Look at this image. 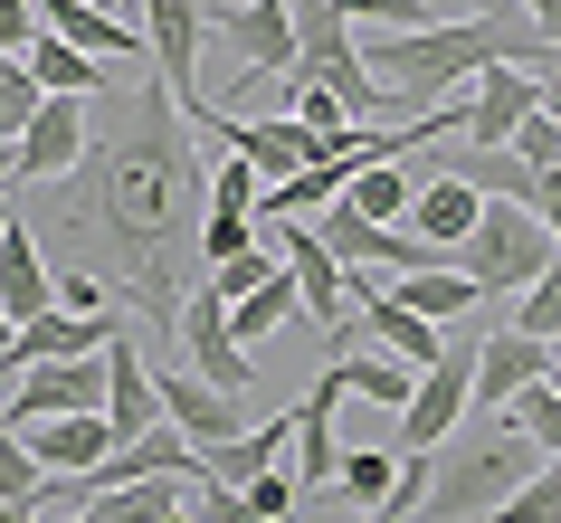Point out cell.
<instances>
[{
	"label": "cell",
	"instance_id": "1",
	"mask_svg": "<svg viewBox=\"0 0 561 523\" xmlns=\"http://www.w3.org/2000/svg\"><path fill=\"white\" fill-rule=\"evenodd\" d=\"M201 209H209V152L181 124V95L162 77L87 95V152L58 181V238L87 258L95 286H124L152 352L181 362V295L201 286Z\"/></svg>",
	"mask_w": 561,
	"mask_h": 523
},
{
	"label": "cell",
	"instance_id": "16",
	"mask_svg": "<svg viewBox=\"0 0 561 523\" xmlns=\"http://www.w3.org/2000/svg\"><path fill=\"white\" fill-rule=\"evenodd\" d=\"M30 457L48 466V476H87L95 457H105V447H115V437H105V409H67V419H30Z\"/></svg>",
	"mask_w": 561,
	"mask_h": 523
},
{
	"label": "cell",
	"instance_id": "27",
	"mask_svg": "<svg viewBox=\"0 0 561 523\" xmlns=\"http://www.w3.org/2000/svg\"><path fill=\"white\" fill-rule=\"evenodd\" d=\"M266 276H276V258H266V238H257V248H238V258L201 266V295H219V305H238V295H257Z\"/></svg>",
	"mask_w": 561,
	"mask_h": 523
},
{
	"label": "cell",
	"instance_id": "3",
	"mask_svg": "<svg viewBox=\"0 0 561 523\" xmlns=\"http://www.w3.org/2000/svg\"><path fill=\"white\" fill-rule=\"evenodd\" d=\"M447 258H457V276H467L476 295H495V305H504V295H524L533 276L561 258V238L542 229L524 201H485V209H476V229L457 238Z\"/></svg>",
	"mask_w": 561,
	"mask_h": 523
},
{
	"label": "cell",
	"instance_id": "34",
	"mask_svg": "<svg viewBox=\"0 0 561 523\" xmlns=\"http://www.w3.org/2000/svg\"><path fill=\"white\" fill-rule=\"evenodd\" d=\"M248 504H257V523H286V504H296V476H286V466H257V476H248Z\"/></svg>",
	"mask_w": 561,
	"mask_h": 523
},
{
	"label": "cell",
	"instance_id": "44",
	"mask_svg": "<svg viewBox=\"0 0 561 523\" xmlns=\"http://www.w3.org/2000/svg\"><path fill=\"white\" fill-rule=\"evenodd\" d=\"M67 523H95V514H87V504H67Z\"/></svg>",
	"mask_w": 561,
	"mask_h": 523
},
{
	"label": "cell",
	"instance_id": "37",
	"mask_svg": "<svg viewBox=\"0 0 561 523\" xmlns=\"http://www.w3.org/2000/svg\"><path fill=\"white\" fill-rule=\"evenodd\" d=\"M514 10H524L533 30H542V48H561V0H514Z\"/></svg>",
	"mask_w": 561,
	"mask_h": 523
},
{
	"label": "cell",
	"instance_id": "23",
	"mask_svg": "<svg viewBox=\"0 0 561 523\" xmlns=\"http://www.w3.org/2000/svg\"><path fill=\"white\" fill-rule=\"evenodd\" d=\"M343 201H353L362 219H390V229H410V162H362V172L343 181Z\"/></svg>",
	"mask_w": 561,
	"mask_h": 523
},
{
	"label": "cell",
	"instance_id": "39",
	"mask_svg": "<svg viewBox=\"0 0 561 523\" xmlns=\"http://www.w3.org/2000/svg\"><path fill=\"white\" fill-rule=\"evenodd\" d=\"M0 523H38V504H0Z\"/></svg>",
	"mask_w": 561,
	"mask_h": 523
},
{
	"label": "cell",
	"instance_id": "2",
	"mask_svg": "<svg viewBox=\"0 0 561 523\" xmlns=\"http://www.w3.org/2000/svg\"><path fill=\"white\" fill-rule=\"evenodd\" d=\"M533 466H542V447H533L504 409H467V419L428 447V486H419L410 523H485Z\"/></svg>",
	"mask_w": 561,
	"mask_h": 523
},
{
	"label": "cell",
	"instance_id": "40",
	"mask_svg": "<svg viewBox=\"0 0 561 523\" xmlns=\"http://www.w3.org/2000/svg\"><path fill=\"white\" fill-rule=\"evenodd\" d=\"M447 10H467V20H485V10H495V0H447Z\"/></svg>",
	"mask_w": 561,
	"mask_h": 523
},
{
	"label": "cell",
	"instance_id": "17",
	"mask_svg": "<svg viewBox=\"0 0 561 523\" xmlns=\"http://www.w3.org/2000/svg\"><path fill=\"white\" fill-rule=\"evenodd\" d=\"M476 209H485V201H476V191H467V181H419V191H410V229L419 238H428V248H457V238H467L476 229Z\"/></svg>",
	"mask_w": 561,
	"mask_h": 523
},
{
	"label": "cell",
	"instance_id": "42",
	"mask_svg": "<svg viewBox=\"0 0 561 523\" xmlns=\"http://www.w3.org/2000/svg\"><path fill=\"white\" fill-rule=\"evenodd\" d=\"M10 333H20V323H10V315H0V352H10Z\"/></svg>",
	"mask_w": 561,
	"mask_h": 523
},
{
	"label": "cell",
	"instance_id": "29",
	"mask_svg": "<svg viewBox=\"0 0 561 523\" xmlns=\"http://www.w3.org/2000/svg\"><path fill=\"white\" fill-rule=\"evenodd\" d=\"M343 20H362V30H428V20H447V0H333Z\"/></svg>",
	"mask_w": 561,
	"mask_h": 523
},
{
	"label": "cell",
	"instance_id": "30",
	"mask_svg": "<svg viewBox=\"0 0 561 523\" xmlns=\"http://www.w3.org/2000/svg\"><path fill=\"white\" fill-rule=\"evenodd\" d=\"M38 115V77L30 58H0V144H20V124Z\"/></svg>",
	"mask_w": 561,
	"mask_h": 523
},
{
	"label": "cell",
	"instance_id": "14",
	"mask_svg": "<svg viewBox=\"0 0 561 523\" xmlns=\"http://www.w3.org/2000/svg\"><path fill=\"white\" fill-rule=\"evenodd\" d=\"M38 30L67 38V48H87V58H105V67H152V48L124 30L115 10H95V0H38Z\"/></svg>",
	"mask_w": 561,
	"mask_h": 523
},
{
	"label": "cell",
	"instance_id": "9",
	"mask_svg": "<svg viewBox=\"0 0 561 523\" xmlns=\"http://www.w3.org/2000/svg\"><path fill=\"white\" fill-rule=\"evenodd\" d=\"M561 352L533 343V333H514V323H495V333H476V380H467V409H504L514 390H533V380H552Z\"/></svg>",
	"mask_w": 561,
	"mask_h": 523
},
{
	"label": "cell",
	"instance_id": "20",
	"mask_svg": "<svg viewBox=\"0 0 561 523\" xmlns=\"http://www.w3.org/2000/svg\"><path fill=\"white\" fill-rule=\"evenodd\" d=\"M333 372H343V390H353V400L390 409V419H400V409H410V390H419V372H410V362H390V352H333Z\"/></svg>",
	"mask_w": 561,
	"mask_h": 523
},
{
	"label": "cell",
	"instance_id": "26",
	"mask_svg": "<svg viewBox=\"0 0 561 523\" xmlns=\"http://www.w3.org/2000/svg\"><path fill=\"white\" fill-rule=\"evenodd\" d=\"M485 523H561V457H542V466H533V476L504 494Z\"/></svg>",
	"mask_w": 561,
	"mask_h": 523
},
{
	"label": "cell",
	"instance_id": "8",
	"mask_svg": "<svg viewBox=\"0 0 561 523\" xmlns=\"http://www.w3.org/2000/svg\"><path fill=\"white\" fill-rule=\"evenodd\" d=\"M87 152V95H38V115L10 144V181H67Z\"/></svg>",
	"mask_w": 561,
	"mask_h": 523
},
{
	"label": "cell",
	"instance_id": "22",
	"mask_svg": "<svg viewBox=\"0 0 561 523\" xmlns=\"http://www.w3.org/2000/svg\"><path fill=\"white\" fill-rule=\"evenodd\" d=\"M390 295H400L410 315H428V323H457V315H476V305H495V295H476L457 266H419V276H400Z\"/></svg>",
	"mask_w": 561,
	"mask_h": 523
},
{
	"label": "cell",
	"instance_id": "41",
	"mask_svg": "<svg viewBox=\"0 0 561 523\" xmlns=\"http://www.w3.org/2000/svg\"><path fill=\"white\" fill-rule=\"evenodd\" d=\"M10 219H20V201H10V191H0V229H10Z\"/></svg>",
	"mask_w": 561,
	"mask_h": 523
},
{
	"label": "cell",
	"instance_id": "24",
	"mask_svg": "<svg viewBox=\"0 0 561 523\" xmlns=\"http://www.w3.org/2000/svg\"><path fill=\"white\" fill-rule=\"evenodd\" d=\"M390 476H400V447H343V457H333V494L362 504V514L390 494Z\"/></svg>",
	"mask_w": 561,
	"mask_h": 523
},
{
	"label": "cell",
	"instance_id": "4",
	"mask_svg": "<svg viewBox=\"0 0 561 523\" xmlns=\"http://www.w3.org/2000/svg\"><path fill=\"white\" fill-rule=\"evenodd\" d=\"M467 380H476V333H447V352L419 372L410 409H400V447H410V457H428V447L467 419Z\"/></svg>",
	"mask_w": 561,
	"mask_h": 523
},
{
	"label": "cell",
	"instance_id": "32",
	"mask_svg": "<svg viewBox=\"0 0 561 523\" xmlns=\"http://www.w3.org/2000/svg\"><path fill=\"white\" fill-rule=\"evenodd\" d=\"M257 191H266L257 162H238V152H229V162H209V209H248V219H257Z\"/></svg>",
	"mask_w": 561,
	"mask_h": 523
},
{
	"label": "cell",
	"instance_id": "11",
	"mask_svg": "<svg viewBox=\"0 0 561 523\" xmlns=\"http://www.w3.org/2000/svg\"><path fill=\"white\" fill-rule=\"evenodd\" d=\"M115 305L105 315H77V305H48V315H30L20 333H10V352H0V380L30 372V362H77V352H105V333H115Z\"/></svg>",
	"mask_w": 561,
	"mask_h": 523
},
{
	"label": "cell",
	"instance_id": "6",
	"mask_svg": "<svg viewBox=\"0 0 561 523\" xmlns=\"http://www.w3.org/2000/svg\"><path fill=\"white\" fill-rule=\"evenodd\" d=\"M276 229H286V238H276V258H286V276H296V305L324 323L333 343H343V323H353V266L333 258L305 219H276Z\"/></svg>",
	"mask_w": 561,
	"mask_h": 523
},
{
	"label": "cell",
	"instance_id": "25",
	"mask_svg": "<svg viewBox=\"0 0 561 523\" xmlns=\"http://www.w3.org/2000/svg\"><path fill=\"white\" fill-rule=\"evenodd\" d=\"M48 486H58V476L30 457V437L0 429V504H38V514H48Z\"/></svg>",
	"mask_w": 561,
	"mask_h": 523
},
{
	"label": "cell",
	"instance_id": "33",
	"mask_svg": "<svg viewBox=\"0 0 561 523\" xmlns=\"http://www.w3.org/2000/svg\"><path fill=\"white\" fill-rule=\"evenodd\" d=\"M191 514L201 523H257V504H248L238 486H219V476H191Z\"/></svg>",
	"mask_w": 561,
	"mask_h": 523
},
{
	"label": "cell",
	"instance_id": "7",
	"mask_svg": "<svg viewBox=\"0 0 561 523\" xmlns=\"http://www.w3.org/2000/svg\"><path fill=\"white\" fill-rule=\"evenodd\" d=\"M219 48H229L248 77H286L296 67V20H286V0H201Z\"/></svg>",
	"mask_w": 561,
	"mask_h": 523
},
{
	"label": "cell",
	"instance_id": "45",
	"mask_svg": "<svg viewBox=\"0 0 561 523\" xmlns=\"http://www.w3.org/2000/svg\"><path fill=\"white\" fill-rule=\"evenodd\" d=\"M172 523H201V514H191V504H181V514H172Z\"/></svg>",
	"mask_w": 561,
	"mask_h": 523
},
{
	"label": "cell",
	"instance_id": "12",
	"mask_svg": "<svg viewBox=\"0 0 561 523\" xmlns=\"http://www.w3.org/2000/svg\"><path fill=\"white\" fill-rule=\"evenodd\" d=\"M201 38H209V10L201 0H144V48H152V77L172 95H201Z\"/></svg>",
	"mask_w": 561,
	"mask_h": 523
},
{
	"label": "cell",
	"instance_id": "28",
	"mask_svg": "<svg viewBox=\"0 0 561 523\" xmlns=\"http://www.w3.org/2000/svg\"><path fill=\"white\" fill-rule=\"evenodd\" d=\"M514 333H533V343H552V352H561V258L524 286V305H514Z\"/></svg>",
	"mask_w": 561,
	"mask_h": 523
},
{
	"label": "cell",
	"instance_id": "19",
	"mask_svg": "<svg viewBox=\"0 0 561 523\" xmlns=\"http://www.w3.org/2000/svg\"><path fill=\"white\" fill-rule=\"evenodd\" d=\"M296 315H305V305H296V276H286V258H276V276H266L257 295H238V305H229V333H238V352H257L266 333H286Z\"/></svg>",
	"mask_w": 561,
	"mask_h": 523
},
{
	"label": "cell",
	"instance_id": "5",
	"mask_svg": "<svg viewBox=\"0 0 561 523\" xmlns=\"http://www.w3.org/2000/svg\"><path fill=\"white\" fill-rule=\"evenodd\" d=\"M181 362L209 380V390H229V400H248L257 390V352H238V333H229V305L219 295H181Z\"/></svg>",
	"mask_w": 561,
	"mask_h": 523
},
{
	"label": "cell",
	"instance_id": "43",
	"mask_svg": "<svg viewBox=\"0 0 561 523\" xmlns=\"http://www.w3.org/2000/svg\"><path fill=\"white\" fill-rule=\"evenodd\" d=\"M0 191H10V144H0Z\"/></svg>",
	"mask_w": 561,
	"mask_h": 523
},
{
	"label": "cell",
	"instance_id": "35",
	"mask_svg": "<svg viewBox=\"0 0 561 523\" xmlns=\"http://www.w3.org/2000/svg\"><path fill=\"white\" fill-rule=\"evenodd\" d=\"M38 38V0H0V58H20Z\"/></svg>",
	"mask_w": 561,
	"mask_h": 523
},
{
	"label": "cell",
	"instance_id": "31",
	"mask_svg": "<svg viewBox=\"0 0 561 523\" xmlns=\"http://www.w3.org/2000/svg\"><path fill=\"white\" fill-rule=\"evenodd\" d=\"M238 248H257V219L248 209H201V266L238 258Z\"/></svg>",
	"mask_w": 561,
	"mask_h": 523
},
{
	"label": "cell",
	"instance_id": "21",
	"mask_svg": "<svg viewBox=\"0 0 561 523\" xmlns=\"http://www.w3.org/2000/svg\"><path fill=\"white\" fill-rule=\"evenodd\" d=\"M20 58H30L38 95H95V87H105V58H87V48H67V38H48V30H38Z\"/></svg>",
	"mask_w": 561,
	"mask_h": 523
},
{
	"label": "cell",
	"instance_id": "18",
	"mask_svg": "<svg viewBox=\"0 0 561 523\" xmlns=\"http://www.w3.org/2000/svg\"><path fill=\"white\" fill-rule=\"evenodd\" d=\"M181 504H191V476H134V486H105L87 514L95 523H172Z\"/></svg>",
	"mask_w": 561,
	"mask_h": 523
},
{
	"label": "cell",
	"instance_id": "13",
	"mask_svg": "<svg viewBox=\"0 0 561 523\" xmlns=\"http://www.w3.org/2000/svg\"><path fill=\"white\" fill-rule=\"evenodd\" d=\"M542 105V67H485L467 95V124H457V144H514V124Z\"/></svg>",
	"mask_w": 561,
	"mask_h": 523
},
{
	"label": "cell",
	"instance_id": "36",
	"mask_svg": "<svg viewBox=\"0 0 561 523\" xmlns=\"http://www.w3.org/2000/svg\"><path fill=\"white\" fill-rule=\"evenodd\" d=\"M58 305H77V315H105V286H95L87 266H67V276H58Z\"/></svg>",
	"mask_w": 561,
	"mask_h": 523
},
{
	"label": "cell",
	"instance_id": "15",
	"mask_svg": "<svg viewBox=\"0 0 561 523\" xmlns=\"http://www.w3.org/2000/svg\"><path fill=\"white\" fill-rule=\"evenodd\" d=\"M48 305H58V266H48V248H38L30 219H10V229H0V315L30 323V315H48Z\"/></svg>",
	"mask_w": 561,
	"mask_h": 523
},
{
	"label": "cell",
	"instance_id": "10",
	"mask_svg": "<svg viewBox=\"0 0 561 523\" xmlns=\"http://www.w3.org/2000/svg\"><path fill=\"white\" fill-rule=\"evenodd\" d=\"M152 400H162V419H172L191 447H219V437H238L248 429V400H229V390H209L191 362H162L152 372Z\"/></svg>",
	"mask_w": 561,
	"mask_h": 523
},
{
	"label": "cell",
	"instance_id": "46",
	"mask_svg": "<svg viewBox=\"0 0 561 523\" xmlns=\"http://www.w3.org/2000/svg\"><path fill=\"white\" fill-rule=\"evenodd\" d=\"M95 10H105V0H95Z\"/></svg>",
	"mask_w": 561,
	"mask_h": 523
},
{
	"label": "cell",
	"instance_id": "38",
	"mask_svg": "<svg viewBox=\"0 0 561 523\" xmlns=\"http://www.w3.org/2000/svg\"><path fill=\"white\" fill-rule=\"evenodd\" d=\"M542 115H552V124H561V77H542Z\"/></svg>",
	"mask_w": 561,
	"mask_h": 523
}]
</instances>
